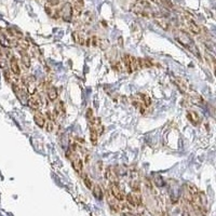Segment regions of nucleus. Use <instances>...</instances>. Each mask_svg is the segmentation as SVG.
<instances>
[{
	"label": "nucleus",
	"instance_id": "20e7f679",
	"mask_svg": "<svg viewBox=\"0 0 216 216\" xmlns=\"http://www.w3.org/2000/svg\"><path fill=\"white\" fill-rule=\"evenodd\" d=\"M110 193L114 196V198L118 201H123L125 199L124 193L120 189L118 184H110Z\"/></svg>",
	"mask_w": 216,
	"mask_h": 216
},
{
	"label": "nucleus",
	"instance_id": "9b49d317",
	"mask_svg": "<svg viewBox=\"0 0 216 216\" xmlns=\"http://www.w3.org/2000/svg\"><path fill=\"white\" fill-rule=\"evenodd\" d=\"M106 177H107V179L110 180L111 184H118V177L115 173L114 169H111L110 166L106 170Z\"/></svg>",
	"mask_w": 216,
	"mask_h": 216
},
{
	"label": "nucleus",
	"instance_id": "f03ea898",
	"mask_svg": "<svg viewBox=\"0 0 216 216\" xmlns=\"http://www.w3.org/2000/svg\"><path fill=\"white\" fill-rule=\"evenodd\" d=\"M72 15H74V9H72L71 4L69 2L64 3L60 11V16L62 17V20L69 23L72 18Z\"/></svg>",
	"mask_w": 216,
	"mask_h": 216
},
{
	"label": "nucleus",
	"instance_id": "2f4dec72",
	"mask_svg": "<svg viewBox=\"0 0 216 216\" xmlns=\"http://www.w3.org/2000/svg\"><path fill=\"white\" fill-rule=\"evenodd\" d=\"M182 216H191V215H190V213H189L188 211H184V212H183V214H182Z\"/></svg>",
	"mask_w": 216,
	"mask_h": 216
},
{
	"label": "nucleus",
	"instance_id": "412c9836",
	"mask_svg": "<svg viewBox=\"0 0 216 216\" xmlns=\"http://www.w3.org/2000/svg\"><path fill=\"white\" fill-rule=\"evenodd\" d=\"M0 46L3 47V48H9V47H10V43H9L6 36H4L2 33H0Z\"/></svg>",
	"mask_w": 216,
	"mask_h": 216
},
{
	"label": "nucleus",
	"instance_id": "473e14b6",
	"mask_svg": "<svg viewBox=\"0 0 216 216\" xmlns=\"http://www.w3.org/2000/svg\"><path fill=\"white\" fill-rule=\"evenodd\" d=\"M122 37H120L119 38V44H120V46H122V44H123V41H122Z\"/></svg>",
	"mask_w": 216,
	"mask_h": 216
},
{
	"label": "nucleus",
	"instance_id": "f8f14e48",
	"mask_svg": "<svg viewBox=\"0 0 216 216\" xmlns=\"http://www.w3.org/2000/svg\"><path fill=\"white\" fill-rule=\"evenodd\" d=\"M47 95L50 101H55L58 97V92H57L55 87H49L47 90Z\"/></svg>",
	"mask_w": 216,
	"mask_h": 216
},
{
	"label": "nucleus",
	"instance_id": "7ed1b4c3",
	"mask_svg": "<svg viewBox=\"0 0 216 216\" xmlns=\"http://www.w3.org/2000/svg\"><path fill=\"white\" fill-rule=\"evenodd\" d=\"M125 199L128 201V204L131 205L132 208H137L142 205V197L138 193H129L126 195Z\"/></svg>",
	"mask_w": 216,
	"mask_h": 216
},
{
	"label": "nucleus",
	"instance_id": "4468645a",
	"mask_svg": "<svg viewBox=\"0 0 216 216\" xmlns=\"http://www.w3.org/2000/svg\"><path fill=\"white\" fill-rule=\"evenodd\" d=\"M186 190L190 193L191 196H193V198L197 196H199V193H200L199 190H198V188L193 185V184H187V185H186Z\"/></svg>",
	"mask_w": 216,
	"mask_h": 216
},
{
	"label": "nucleus",
	"instance_id": "dca6fc26",
	"mask_svg": "<svg viewBox=\"0 0 216 216\" xmlns=\"http://www.w3.org/2000/svg\"><path fill=\"white\" fill-rule=\"evenodd\" d=\"M123 61H124V66L125 68H126V70H128V72H133L132 71V67H131V56L129 55V54H124L123 55Z\"/></svg>",
	"mask_w": 216,
	"mask_h": 216
},
{
	"label": "nucleus",
	"instance_id": "4be33fe9",
	"mask_svg": "<svg viewBox=\"0 0 216 216\" xmlns=\"http://www.w3.org/2000/svg\"><path fill=\"white\" fill-rule=\"evenodd\" d=\"M141 96H142L143 104H144V106H145V107H148V106L151 105V100H150V97L148 96V95H146V94H142Z\"/></svg>",
	"mask_w": 216,
	"mask_h": 216
},
{
	"label": "nucleus",
	"instance_id": "423d86ee",
	"mask_svg": "<svg viewBox=\"0 0 216 216\" xmlns=\"http://www.w3.org/2000/svg\"><path fill=\"white\" fill-rule=\"evenodd\" d=\"M40 101H41V98H40L39 96L29 97V98H27V105H28V107H30L31 109L38 110L40 107Z\"/></svg>",
	"mask_w": 216,
	"mask_h": 216
},
{
	"label": "nucleus",
	"instance_id": "bb28decb",
	"mask_svg": "<svg viewBox=\"0 0 216 216\" xmlns=\"http://www.w3.org/2000/svg\"><path fill=\"white\" fill-rule=\"evenodd\" d=\"M91 41H92V43H93L94 47L98 46V39H97L96 36H93V37H92V39H91Z\"/></svg>",
	"mask_w": 216,
	"mask_h": 216
},
{
	"label": "nucleus",
	"instance_id": "f257e3e1",
	"mask_svg": "<svg viewBox=\"0 0 216 216\" xmlns=\"http://www.w3.org/2000/svg\"><path fill=\"white\" fill-rule=\"evenodd\" d=\"M175 39L178 43H180L184 48H186L187 50H193L195 49V44H193L192 39L190 38V36L184 30H178L177 33H175Z\"/></svg>",
	"mask_w": 216,
	"mask_h": 216
},
{
	"label": "nucleus",
	"instance_id": "c756f323",
	"mask_svg": "<svg viewBox=\"0 0 216 216\" xmlns=\"http://www.w3.org/2000/svg\"><path fill=\"white\" fill-rule=\"evenodd\" d=\"M115 68H116L117 69V70H122V67H121V65H120V63L119 62H118V63H117V64H116V65H115Z\"/></svg>",
	"mask_w": 216,
	"mask_h": 216
},
{
	"label": "nucleus",
	"instance_id": "72a5a7b5",
	"mask_svg": "<svg viewBox=\"0 0 216 216\" xmlns=\"http://www.w3.org/2000/svg\"><path fill=\"white\" fill-rule=\"evenodd\" d=\"M149 1H152V2L158 3V4H160V0H149Z\"/></svg>",
	"mask_w": 216,
	"mask_h": 216
},
{
	"label": "nucleus",
	"instance_id": "cd10ccee",
	"mask_svg": "<svg viewBox=\"0 0 216 216\" xmlns=\"http://www.w3.org/2000/svg\"><path fill=\"white\" fill-rule=\"evenodd\" d=\"M49 2H50L51 7H53V6H57V4L60 3V0H49Z\"/></svg>",
	"mask_w": 216,
	"mask_h": 216
},
{
	"label": "nucleus",
	"instance_id": "1a4fd4ad",
	"mask_svg": "<svg viewBox=\"0 0 216 216\" xmlns=\"http://www.w3.org/2000/svg\"><path fill=\"white\" fill-rule=\"evenodd\" d=\"M10 66H11V70L12 72L15 75V76H20L21 75V68L20 65H18V62H17L16 57H11V61H10Z\"/></svg>",
	"mask_w": 216,
	"mask_h": 216
},
{
	"label": "nucleus",
	"instance_id": "6e6552de",
	"mask_svg": "<svg viewBox=\"0 0 216 216\" xmlns=\"http://www.w3.org/2000/svg\"><path fill=\"white\" fill-rule=\"evenodd\" d=\"M34 120H35V123L37 124V126L39 128H43L44 125H46V118L43 116L40 111H37L34 116Z\"/></svg>",
	"mask_w": 216,
	"mask_h": 216
},
{
	"label": "nucleus",
	"instance_id": "9d476101",
	"mask_svg": "<svg viewBox=\"0 0 216 216\" xmlns=\"http://www.w3.org/2000/svg\"><path fill=\"white\" fill-rule=\"evenodd\" d=\"M107 202H108V204L110 205V208L114 209L115 211H118L120 209V205L118 204V200L115 199L114 196L110 193V191L107 193Z\"/></svg>",
	"mask_w": 216,
	"mask_h": 216
},
{
	"label": "nucleus",
	"instance_id": "f3484780",
	"mask_svg": "<svg viewBox=\"0 0 216 216\" xmlns=\"http://www.w3.org/2000/svg\"><path fill=\"white\" fill-rule=\"evenodd\" d=\"M97 137H98V135H97L96 131H95V129L93 128V126H90V139H91V142L93 145H96L97 143Z\"/></svg>",
	"mask_w": 216,
	"mask_h": 216
},
{
	"label": "nucleus",
	"instance_id": "b1692460",
	"mask_svg": "<svg viewBox=\"0 0 216 216\" xmlns=\"http://www.w3.org/2000/svg\"><path fill=\"white\" fill-rule=\"evenodd\" d=\"M131 67H132V71H135L138 69V64H137L136 57L131 56Z\"/></svg>",
	"mask_w": 216,
	"mask_h": 216
},
{
	"label": "nucleus",
	"instance_id": "5701e85b",
	"mask_svg": "<svg viewBox=\"0 0 216 216\" xmlns=\"http://www.w3.org/2000/svg\"><path fill=\"white\" fill-rule=\"evenodd\" d=\"M83 183H84V185L87 186V188H88V189H92V187H93V184H92L91 179L88 177V175H83Z\"/></svg>",
	"mask_w": 216,
	"mask_h": 216
},
{
	"label": "nucleus",
	"instance_id": "6ab92c4d",
	"mask_svg": "<svg viewBox=\"0 0 216 216\" xmlns=\"http://www.w3.org/2000/svg\"><path fill=\"white\" fill-rule=\"evenodd\" d=\"M154 183L156 184L157 187H163L164 186V179L162 178V176H160V175H158V174H156L154 177Z\"/></svg>",
	"mask_w": 216,
	"mask_h": 216
},
{
	"label": "nucleus",
	"instance_id": "393cba45",
	"mask_svg": "<svg viewBox=\"0 0 216 216\" xmlns=\"http://www.w3.org/2000/svg\"><path fill=\"white\" fill-rule=\"evenodd\" d=\"M85 118L90 121V120H92L94 118V116H93V109L92 108H88L87 109V112H85Z\"/></svg>",
	"mask_w": 216,
	"mask_h": 216
},
{
	"label": "nucleus",
	"instance_id": "7c9ffc66",
	"mask_svg": "<svg viewBox=\"0 0 216 216\" xmlns=\"http://www.w3.org/2000/svg\"><path fill=\"white\" fill-rule=\"evenodd\" d=\"M123 216H136V215L133 214V213H131V212H126V213L123 214Z\"/></svg>",
	"mask_w": 216,
	"mask_h": 216
},
{
	"label": "nucleus",
	"instance_id": "c85d7f7f",
	"mask_svg": "<svg viewBox=\"0 0 216 216\" xmlns=\"http://www.w3.org/2000/svg\"><path fill=\"white\" fill-rule=\"evenodd\" d=\"M47 126H48V128H47L48 132H52V131H53V123H52V122H49Z\"/></svg>",
	"mask_w": 216,
	"mask_h": 216
},
{
	"label": "nucleus",
	"instance_id": "39448f33",
	"mask_svg": "<svg viewBox=\"0 0 216 216\" xmlns=\"http://www.w3.org/2000/svg\"><path fill=\"white\" fill-rule=\"evenodd\" d=\"M187 119L192 123L193 125H199L201 122V118H200L199 114L193 110H188L187 111Z\"/></svg>",
	"mask_w": 216,
	"mask_h": 216
},
{
	"label": "nucleus",
	"instance_id": "aec40b11",
	"mask_svg": "<svg viewBox=\"0 0 216 216\" xmlns=\"http://www.w3.org/2000/svg\"><path fill=\"white\" fill-rule=\"evenodd\" d=\"M16 44L20 47V49H23V50H25V51L29 48V43L24 39H17Z\"/></svg>",
	"mask_w": 216,
	"mask_h": 216
},
{
	"label": "nucleus",
	"instance_id": "a878e982",
	"mask_svg": "<svg viewBox=\"0 0 216 216\" xmlns=\"http://www.w3.org/2000/svg\"><path fill=\"white\" fill-rule=\"evenodd\" d=\"M84 22H85V24H91V22H92L91 12H85L84 13Z\"/></svg>",
	"mask_w": 216,
	"mask_h": 216
},
{
	"label": "nucleus",
	"instance_id": "a211bd4d",
	"mask_svg": "<svg viewBox=\"0 0 216 216\" xmlns=\"http://www.w3.org/2000/svg\"><path fill=\"white\" fill-rule=\"evenodd\" d=\"M156 23H157V25H159L163 30H169V29H170V24H169L165 20H163V18H162V20L157 18Z\"/></svg>",
	"mask_w": 216,
	"mask_h": 216
},
{
	"label": "nucleus",
	"instance_id": "0eeeda50",
	"mask_svg": "<svg viewBox=\"0 0 216 216\" xmlns=\"http://www.w3.org/2000/svg\"><path fill=\"white\" fill-rule=\"evenodd\" d=\"M187 27H188V29L192 33V34H195V35H199L200 33H201V29H200V27H199V25H197V23L195 22L193 20H190V18H188L187 20Z\"/></svg>",
	"mask_w": 216,
	"mask_h": 216
},
{
	"label": "nucleus",
	"instance_id": "2eb2a0df",
	"mask_svg": "<svg viewBox=\"0 0 216 216\" xmlns=\"http://www.w3.org/2000/svg\"><path fill=\"white\" fill-rule=\"evenodd\" d=\"M92 190H93V196L98 200L103 199V190L101 188L100 185H95L92 187Z\"/></svg>",
	"mask_w": 216,
	"mask_h": 216
},
{
	"label": "nucleus",
	"instance_id": "ddd939ff",
	"mask_svg": "<svg viewBox=\"0 0 216 216\" xmlns=\"http://www.w3.org/2000/svg\"><path fill=\"white\" fill-rule=\"evenodd\" d=\"M21 55H22V62H23V65L25 66V68H29L30 67V57L27 53H26L25 50H20Z\"/></svg>",
	"mask_w": 216,
	"mask_h": 216
}]
</instances>
